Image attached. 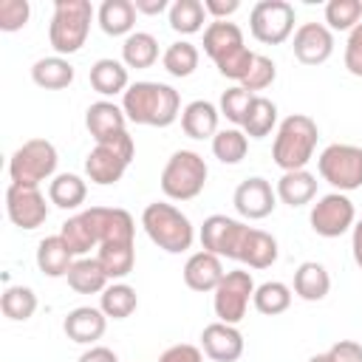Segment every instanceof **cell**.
I'll return each mask as SVG.
<instances>
[{"label": "cell", "mask_w": 362, "mask_h": 362, "mask_svg": "<svg viewBox=\"0 0 362 362\" xmlns=\"http://www.w3.org/2000/svg\"><path fill=\"white\" fill-rule=\"evenodd\" d=\"M122 110L136 124L167 127L181 113V96L164 82H136L122 93Z\"/></svg>", "instance_id": "6da1fadb"}, {"label": "cell", "mask_w": 362, "mask_h": 362, "mask_svg": "<svg viewBox=\"0 0 362 362\" xmlns=\"http://www.w3.org/2000/svg\"><path fill=\"white\" fill-rule=\"evenodd\" d=\"M317 139H320V130H317V122L311 116H305V113L286 116L277 127L274 147H272L274 164L283 173L305 170V164L311 161V156L317 150Z\"/></svg>", "instance_id": "7a4b0ae2"}, {"label": "cell", "mask_w": 362, "mask_h": 362, "mask_svg": "<svg viewBox=\"0 0 362 362\" xmlns=\"http://www.w3.org/2000/svg\"><path fill=\"white\" fill-rule=\"evenodd\" d=\"M141 226L150 235V240L158 249L170 252V255L187 252L192 246V240H195V232H192L189 218L181 209H175L173 204H164V201H156V204H147L144 206Z\"/></svg>", "instance_id": "3957f363"}, {"label": "cell", "mask_w": 362, "mask_h": 362, "mask_svg": "<svg viewBox=\"0 0 362 362\" xmlns=\"http://www.w3.org/2000/svg\"><path fill=\"white\" fill-rule=\"evenodd\" d=\"M90 20H93V6L88 0H57L54 3V17L48 25V42L57 51V57L62 54H76L90 31Z\"/></svg>", "instance_id": "277c9868"}, {"label": "cell", "mask_w": 362, "mask_h": 362, "mask_svg": "<svg viewBox=\"0 0 362 362\" xmlns=\"http://www.w3.org/2000/svg\"><path fill=\"white\" fill-rule=\"evenodd\" d=\"M206 184V161L195 150H175L161 170V189L173 201H192Z\"/></svg>", "instance_id": "5b68a950"}, {"label": "cell", "mask_w": 362, "mask_h": 362, "mask_svg": "<svg viewBox=\"0 0 362 362\" xmlns=\"http://www.w3.org/2000/svg\"><path fill=\"white\" fill-rule=\"evenodd\" d=\"M133 153H136V144H133V136L124 130L113 139H105V141H96V147L88 153L85 158V173L93 184H116L127 164L133 161Z\"/></svg>", "instance_id": "8992f818"}, {"label": "cell", "mask_w": 362, "mask_h": 362, "mask_svg": "<svg viewBox=\"0 0 362 362\" xmlns=\"http://www.w3.org/2000/svg\"><path fill=\"white\" fill-rule=\"evenodd\" d=\"M57 170V147L45 139H28L20 144L8 161L11 184L23 187H40V181L51 178Z\"/></svg>", "instance_id": "52a82bcc"}, {"label": "cell", "mask_w": 362, "mask_h": 362, "mask_svg": "<svg viewBox=\"0 0 362 362\" xmlns=\"http://www.w3.org/2000/svg\"><path fill=\"white\" fill-rule=\"evenodd\" d=\"M320 175L339 192L362 187V147L354 144H328L317 158Z\"/></svg>", "instance_id": "ba28073f"}, {"label": "cell", "mask_w": 362, "mask_h": 362, "mask_svg": "<svg viewBox=\"0 0 362 362\" xmlns=\"http://www.w3.org/2000/svg\"><path fill=\"white\" fill-rule=\"evenodd\" d=\"M249 28L257 42L280 45L294 31V6L286 0H260L252 6Z\"/></svg>", "instance_id": "9c48e42d"}, {"label": "cell", "mask_w": 362, "mask_h": 362, "mask_svg": "<svg viewBox=\"0 0 362 362\" xmlns=\"http://www.w3.org/2000/svg\"><path fill=\"white\" fill-rule=\"evenodd\" d=\"M215 300V317L218 322H229V325H238L243 317H246V308H249V300L255 297V280L249 272L243 269H235V272H226L223 280L218 283V288L212 291Z\"/></svg>", "instance_id": "30bf717a"}, {"label": "cell", "mask_w": 362, "mask_h": 362, "mask_svg": "<svg viewBox=\"0 0 362 362\" xmlns=\"http://www.w3.org/2000/svg\"><path fill=\"white\" fill-rule=\"evenodd\" d=\"M356 209L348 195L342 192H328L311 206V229L320 238H339L348 229H354Z\"/></svg>", "instance_id": "8fae6325"}, {"label": "cell", "mask_w": 362, "mask_h": 362, "mask_svg": "<svg viewBox=\"0 0 362 362\" xmlns=\"http://www.w3.org/2000/svg\"><path fill=\"white\" fill-rule=\"evenodd\" d=\"M246 223L235 221V218H226V215H209L201 226V246L218 257H232L238 260V252H240V243H243V235H246Z\"/></svg>", "instance_id": "7c38bea8"}, {"label": "cell", "mask_w": 362, "mask_h": 362, "mask_svg": "<svg viewBox=\"0 0 362 362\" xmlns=\"http://www.w3.org/2000/svg\"><path fill=\"white\" fill-rule=\"evenodd\" d=\"M6 212L14 226L20 229H37L48 218V204L37 187H23V184H8L6 189Z\"/></svg>", "instance_id": "4fadbf2b"}, {"label": "cell", "mask_w": 362, "mask_h": 362, "mask_svg": "<svg viewBox=\"0 0 362 362\" xmlns=\"http://www.w3.org/2000/svg\"><path fill=\"white\" fill-rule=\"evenodd\" d=\"M232 201H235V209H238L243 218L260 221V218H266V215L274 212V206H277V192L272 189V184H269L266 178L255 175V178H246V181L238 184Z\"/></svg>", "instance_id": "5bb4252c"}, {"label": "cell", "mask_w": 362, "mask_h": 362, "mask_svg": "<svg viewBox=\"0 0 362 362\" xmlns=\"http://www.w3.org/2000/svg\"><path fill=\"white\" fill-rule=\"evenodd\" d=\"M294 57L303 65H320L334 54V34L322 23H303L294 31Z\"/></svg>", "instance_id": "9a60e30c"}, {"label": "cell", "mask_w": 362, "mask_h": 362, "mask_svg": "<svg viewBox=\"0 0 362 362\" xmlns=\"http://www.w3.org/2000/svg\"><path fill=\"white\" fill-rule=\"evenodd\" d=\"M201 348L215 362H238L243 356V334L229 322H209L201 331Z\"/></svg>", "instance_id": "2e32d148"}, {"label": "cell", "mask_w": 362, "mask_h": 362, "mask_svg": "<svg viewBox=\"0 0 362 362\" xmlns=\"http://www.w3.org/2000/svg\"><path fill=\"white\" fill-rule=\"evenodd\" d=\"M223 263L218 255L201 249L195 252L187 263H184V283L192 288V291H215L218 283L223 280Z\"/></svg>", "instance_id": "e0dca14e"}, {"label": "cell", "mask_w": 362, "mask_h": 362, "mask_svg": "<svg viewBox=\"0 0 362 362\" xmlns=\"http://www.w3.org/2000/svg\"><path fill=\"white\" fill-rule=\"evenodd\" d=\"M68 339L79 342V345H90L96 339H102L105 328H107V317L102 308H93V305H79L74 311H68L65 322H62Z\"/></svg>", "instance_id": "ac0fdd59"}, {"label": "cell", "mask_w": 362, "mask_h": 362, "mask_svg": "<svg viewBox=\"0 0 362 362\" xmlns=\"http://www.w3.org/2000/svg\"><path fill=\"white\" fill-rule=\"evenodd\" d=\"M246 48L243 45V31L235 25V23H226V20H215L206 25L204 31V51L212 62H221L226 59L229 54Z\"/></svg>", "instance_id": "d6986e66"}, {"label": "cell", "mask_w": 362, "mask_h": 362, "mask_svg": "<svg viewBox=\"0 0 362 362\" xmlns=\"http://www.w3.org/2000/svg\"><path fill=\"white\" fill-rule=\"evenodd\" d=\"M124 122H127L124 110L113 102H105V99L93 102L85 113V127L96 141H105V139H113V136L124 133Z\"/></svg>", "instance_id": "ffe728a7"}, {"label": "cell", "mask_w": 362, "mask_h": 362, "mask_svg": "<svg viewBox=\"0 0 362 362\" xmlns=\"http://www.w3.org/2000/svg\"><path fill=\"white\" fill-rule=\"evenodd\" d=\"M62 240L68 243V249L79 257H85L93 246H99V226H96V218H93V209H85L74 218H68L59 229Z\"/></svg>", "instance_id": "44dd1931"}, {"label": "cell", "mask_w": 362, "mask_h": 362, "mask_svg": "<svg viewBox=\"0 0 362 362\" xmlns=\"http://www.w3.org/2000/svg\"><path fill=\"white\" fill-rule=\"evenodd\" d=\"M238 260L246 263L249 269H269V266L277 260V240H274L269 232L249 226L246 235H243Z\"/></svg>", "instance_id": "7402d4cb"}, {"label": "cell", "mask_w": 362, "mask_h": 362, "mask_svg": "<svg viewBox=\"0 0 362 362\" xmlns=\"http://www.w3.org/2000/svg\"><path fill=\"white\" fill-rule=\"evenodd\" d=\"M74 257L76 255L68 249V243L62 240V235L42 238L40 246H37V266L48 277H68V272L74 266Z\"/></svg>", "instance_id": "603a6c76"}, {"label": "cell", "mask_w": 362, "mask_h": 362, "mask_svg": "<svg viewBox=\"0 0 362 362\" xmlns=\"http://www.w3.org/2000/svg\"><path fill=\"white\" fill-rule=\"evenodd\" d=\"M136 6L133 0H105L96 11V20L102 25L105 34L110 37H122V34H133V25H136Z\"/></svg>", "instance_id": "cb8c5ba5"}, {"label": "cell", "mask_w": 362, "mask_h": 362, "mask_svg": "<svg viewBox=\"0 0 362 362\" xmlns=\"http://www.w3.org/2000/svg\"><path fill=\"white\" fill-rule=\"evenodd\" d=\"M181 127L189 139H209L218 133V107L212 102L195 99L181 110Z\"/></svg>", "instance_id": "d4e9b609"}, {"label": "cell", "mask_w": 362, "mask_h": 362, "mask_svg": "<svg viewBox=\"0 0 362 362\" xmlns=\"http://www.w3.org/2000/svg\"><path fill=\"white\" fill-rule=\"evenodd\" d=\"M274 192H277V198L283 204L303 206V204H308L317 195V178L308 170H291V173H283L280 175Z\"/></svg>", "instance_id": "484cf974"}, {"label": "cell", "mask_w": 362, "mask_h": 362, "mask_svg": "<svg viewBox=\"0 0 362 362\" xmlns=\"http://www.w3.org/2000/svg\"><path fill=\"white\" fill-rule=\"evenodd\" d=\"M96 260L102 263L105 274L110 280H122L133 272L136 266V249L133 240H116V243H102L96 252Z\"/></svg>", "instance_id": "4316f807"}, {"label": "cell", "mask_w": 362, "mask_h": 362, "mask_svg": "<svg viewBox=\"0 0 362 362\" xmlns=\"http://www.w3.org/2000/svg\"><path fill=\"white\" fill-rule=\"evenodd\" d=\"M107 274L102 269V263L96 257H79L74 260L71 272H68V286L79 294H102L107 288Z\"/></svg>", "instance_id": "83f0119b"}, {"label": "cell", "mask_w": 362, "mask_h": 362, "mask_svg": "<svg viewBox=\"0 0 362 362\" xmlns=\"http://www.w3.org/2000/svg\"><path fill=\"white\" fill-rule=\"evenodd\" d=\"M328 288H331V277H328L322 263L305 260V263L297 266V272H294V291H297V297H303L308 303H317V300H322L328 294Z\"/></svg>", "instance_id": "f1b7e54d"}, {"label": "cell", "mask_w": 362, "mask_h": 362, "mask_svg": "<svg viewBox=\"0 0 362 362\" xmlns=\"http://www.w3.org/2000/svg\"><path fill=\"white\" fill-rule=\"evenodd\" d=\"M90 85L96 93L102 96H116V93H124L130 85H127V68L119 62V59H96L90 65Z\"/></svg>", "instance_id": "f546056e"}, {"label": "cell", "mask_w": 362, "mask_h": 362, "mask_svg": "<svg viewBox=\"0 0 362 362\" xmlns=\"http://www.w3.org/2000/svg\"><path fill=\"white\" fill-rule=\"evenodd\" d=\"M31 79H34L40 88H48V90L68 88V85L74 82V65H71L65 57H42V59L34 62Z\"/></svg>", "instance_id": "4dcf8cb0"}, {"label": "cell", "mask_w": 362, "mask_h": 362, "mask_svg": "<svg viewBox=\"0 0 362 362\" xmlns=\"http://www.w3.org/2000/svg\"><path fill=\"white\" fill-rule=\"evenodd\" d=\"M85 195H88V187H85V181H82L79 175H74V173H59V175H54V181L48 184V198H51V204L59 206V209H76V206L85 201Z\"/></svg>", "instance_id": "1f68e13d"}, {"label": "cell", "mask_w": 362, "mask_h": 362, "mask_svg": "<svg viewBox=\"0 0 362 362\" xmlns=\"http://www.w3.org/2000/svg\"><path fill=\"white\" fill-rule=\"evenodd\" d=\"M122 59L127 68H150L158 59V40L147 31H133L122 45Z\"/></svg>", "instance_id": "d6a6232c"}, {"label": "cell", "mask_w": 362, "mask_h": 362, "mask_svg": "<svg viewBox=\"0 0 362 362\" xmlns=\"http://www.w3.org/2000/svg\"><path fill=\"white\" fill-rule=\"evenodd\" d=\"M277 124V105L266 96H255L249 110H246V119H243V133L252 136V139H263L272 133V127Z\"/></svg>", "instance_id": "836d02e7"}, {"label": "cell", "mask_w": 362, "mask_h": 362, "mask_svg": "<svg viewBox=\"0 0 362 362\" xmlns=\"http://www.w3.org/2000/svg\"><path fill=\"white\" fill-rule=\"evenodd\" d=\"M136 305H139L136 288L127 283H110L99 297V308L105 311V317H113V320L130 317L136 311Z\"/></svg>", "instance_id": "e575fe53"}, {"label": "cell", "mask_w": 362, "mask_h": 362, "mask_svg": "<svg viewBox=\"0 0 362 362\" xmlns=\"http://www.w3.org/2000/svg\"><path fill=\"white\" fill-rule=\"evenodd\" d=\"M206 8L201 0H175L170 6V28L178 34H195L204 28Z\"/></svg>", "instance_id": "d590c367"}, {"label": "cell", "mask_w": 362, "mask_h": 362, "mask_svg": "<svg viewBox=\"0 0 362 362\" xmlns=\"http://www.w3.org/2000/svg\"><path fill=\"white\" fill-rule=\"evenodd\" d=\"M246 150H249V139L243 130L238 127H229V130H218L212 136V153L218 161L223 164H238L246 158Z\"/></svg>", "instance_id": "8d00e7d4"}, {"label": "cell", "mask_w": 362, "mask_h": 362, "mask_svg": "<svg viewBox=\"0 0 362 362\" xmlns=\"http://www.w3.org/2000/svg\"><path fill=\"white\" fill-rule=\"evenodd\" d=\"M255 308L266 317H274V314H283L288 305H291V288L286 283H277V280H269L263 286L255 288V297H252Z\"/></svg>", "instance_id": "74e56055"}, {"label": "cell", "mask_w": 362, "mask_h": 362, "mask_svg": "<svg viewBox=\"0 0 362 362\" xmlns=\"http://www.w3.org/2000/svg\"><path fill=\"white\" fill-rule=\"evenodd\" d=\"M0 308L8 320L14 322H25L34 311H37V294L25 286H8L0 297Z\"/></svg>", "instance_id": "f35d334b"}, {"label": "cell", "mask_w": 362, "mask_h": 362, "mask_svg": "<svg viewBox=\"0 0 362 362\" xmlns=\"http://www.w3.org/2000/svg\"><path fill=\"white\" fill-rule=\"evenodd\" d=\"M161 62H164L167 74L184 79V76H189V74L198 68V48H195L192 42H187V40H178V42H173V45L164 51Z\"/></svg>", "instance_id": "ab89813d"}, {"label": "cell", "mask_w": 362, "mask_h": 362, "mask_svg": "<svg viewBox=\"0 0 362 362\" xmlns=\"http://www.w3.org/2000/svg\"><path fill=\"white\" fill-rule=\"evenodd\" d=\"M359 0H331L325 6V23L334 31H354L359 25Z\"/></svg>", "instance_id": "60d3db41"}, {"label": "cell", "mask_w": 362, "mask_h": 362, "mask_svg": "<svg viewBox=\"0 0 362 362\" xmlns=\"http://www.w3.org/2000/svg\"><path fill=\"white\" fill-rule=\"evenodd\" d=\"M252 99H255V93H249L246 88L235 85V88L223 90V96H221V113H223L232 124H243V119H246V110H249Z\"/></svg>", "instance_id": "b9f144b4"}, {"label": "cell", "mask_w": 362, "mask_h": 362, "mask_svg": "<svg viewBox=\"0 0 362 362\" xmlns=\"http://www.w3.org/2000/svg\"><path fill=\"white\" fill-rule=\"evenodd\" d=\"M274 76H277V65H274L269 57H263V54H255V62H252V68H249L246 79L240 82V88H246L249 93H255V90H263V88H269V85L274 82Z\"/></svg>", "instance_id": "7bdbcfd3"}, {"label": "cell", "mask_w": 362, "mask_h": 362, "mask_svg": "<svg viewBox=\"0 0 362 362\" xmlns=\"http://www.w3.org/2000/svg\"><path fill=\"white\" fill-rule=\"evenodd\" d=\"M31 6L28 0H0V28L3 31H20L28 23Z\"/></svg>", "instance_id": "ee69618b"}, {"label": "cell", "mask_w": 362, "mask_h": 362, "mask_svg": "<svg viewBox=\"0 0 362 362\" xmlns=\"http://www.w3.org/2000/svg\"><path fill=\"white\" fill-rule=\"evenodd\" d=\"M252 62H255V54H252L249 48H240V51L229 54L226 59H221V62H215V65H218V71H221L226 79L243 82L246 74H249V68H252Z\"/></svg>", "instance_id": "f6af8a7d"}, {"label": "cell", "mask_w": 362, "mask_h": 362, "mask_svg": "<svg viewBox=\"0 0 362 362\" xmlns=\"http://www.w3.org/2000/svg\"><path fill=\"white\" fill-rule=\"evenodd\" d=\"M345 68L354 76H362V23L348 34V42H345Z\"/></svg>", "instance_id": "bcb514c9"}, {"label": "cell", "mask_w": 362, "mask_h": 362, "mask_svg": "<svg viewBox=\"0 0 362 362\" xmlns=\"http://www.w3.org/2000/svg\"><path fill=\"white\" fill-rule=\"evenodd\" d=\"M325 354L331 362H362V345L354 339H339Z\"/></svg>", "instance_id": "7dc6e473"}, {"label": "cell", "mask_w": 362, "mask_h": 362, "mask_svg": "<svg viewBox=\"0 0 362 362\" xmlns=\"http://www.w3.org/2000/svg\"><path fill=\"white\" fill-rule=\"evenodd\" d=\"M158 362H204V356H201V348L181 342V345L167 348V351L158 356Z\"/></svg>", "instance_id": "c3c4849f"}, {"label": "cell", "mask_w": 362, "mask_h": 362, "mask_svg": "<svg viewBox=\"0 0 362 362\" xmlns=\"http://www.w3.org/2000/svg\"><path fill=\"white\" fill-rule=\"evenodd\" d=\"M204 8L215 20H223V17H229V14H235L240 8V0H204Z\"/></svg>", "instance_id": "681fc988"}, {"label": "cell", "mask_w": 362, "mask_h": 362, "mask_svg": "<svg viewBox=\"0 0 362 362\" xmlns=\"http://www.w3.org/2000/svg\"><path fill=\"white\" fill-rule=\"evenodd\" d=\"M79 362H119V359H116V354H113L110 348H105V345H93L90 351H85V354L79 356Z\"/></svg>", "instance_id": "f907efd6"}, {"label": "cell", "mask_w": 362, "mask_h": 362, "mask_svg": "<svg viewBox=\"0 0 362 362\" xmlns=\"http://www.w3.org/2000/svg\"><path fill=\"white\" fill-rule=\"evenodd\" d=\"M133 6H136V11H141V14H161V11L170 8L173 3H167V0H133Z\"/></svg>", "instance_id": "816d5d0a"}, {"label": "cell", "mask_w": 362, "mask_h": 362, "mask_svg": "<svg viewBox=\"0 0 362 362\" xmlns=\"http://www.w3.org/2000/svg\"><path fill=\"white\" fill-rule=\"evenodd\" d=\"M351 249H354V260L362 269V221L354 223V235H351Z\"/></svg>", "instance_id": "f5cc1de1"}, {"label": "cell", "mask_w": 362, "mask_h": 362, "mask_svg": "<svg viewBox=\"0 0 362 362\" xmlns=\"http://www.w3.org/2000/svg\"><path fill=\"white\" fill-rule=\"evenodd\" d=\"M308 362H331V359H328V354H317V356H311Z\"/></svg>", "instance_id": "db71d44e"}, {"label": "cell", "mask_w": 362, "mask_h": 362, "mask_svg": "<svg viewBox=\"0 0 362 362\" xmlns=\"http://www.w3.org/2000/svg\"><path fill=\"white\" fill-rule=\"evenodd\" d=\"M359 11H362V0H359Z\"/></svg>", "instance_id": "11a10c76"}]
</instances>
